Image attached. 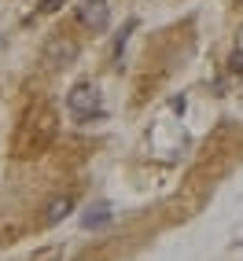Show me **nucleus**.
<instances>
[{
	"label": "nucleus",
	"mask_w": 243,
	"mask_h": 261,
	"mask_svg": "<svg viewBox=\"0 0 243 261\" xmlns=\"http://www.w3.org/2000/svg\"><path fill=\"white\" fill-rule=\"evenodd\" d=\"M111 206H96V210H89V214H85L81 217V224H85V228H103V224H111Z\"/></svg>",
	"instance_id": "5"
},
{
	"label": "nucleus",
	"mask_w": 243,
	"mask_h": 261,
	"mask_svg": "<svg viewBox=\"0 0 243 261\" xmlns=\"http://www.w3.org/2000/svg\"><path fill=\"white\" fill-rule=\"evenodd\" d=\"M78 22L92 33H103L111 26V4L107 0H81L78 4Z\"/></svg>",
	"instance_id": "3"
},
{
	"label": "nucleus",
	"mask_w": 243,
	"mask_h": 261,
	"mask_svg": "<svg viewBox=\"0 0 243 261\" xmlns=\"http://www.w3.org/2000/svg\"><path fill=\"white\" fill-rule=\"evenodd\" d=\"M66 107H70L78 118H85V121H89L92 114H103L100 111V89L96 85H74L70 96H66Z\"/></svg>",
	"instance_id": "2"
},
{
	"label": "nucleus",
	"mask_w": 243,
	"mask_h": 261,
	"mask_svg": "<svg viewBox=\"0 0 243 261\" xmlns=\"http://www.w3.org/2000/svg\"><path fill=\"white\" fill-rule=\"evenodd\" d=\"M63 8V0H44V4H41V11H59Z\"/></svg>",
	"instance_id": "7"
},
{
	"label": "nucleus",
	"mask_w": 243,
	"mask_h": 261,
	"mask_svg": "<svg viewBox=\"0 0 243 261\" xmlns=\"http://www.w3.org/2000/svg\"><path fill=\"white\" fill-rule=\"evenodd\" d=\"M41 63H44V70H66V66H74L78 63V41L63 37V33L48 37L41 48Z\"/></svg>",
	"instance_id": "1"
},
{
	"label": "nucleus",
	"mask_w": 243,
	"mask_h": 261,
	"mask_svg": "<svg viewBox=\"0 0 243 261\" xmlns=\"http://www.w3.org/2000/svg\"><path fill=\"white\" fill-rule=\"evenodd\" d=\"M229 70H232V74H243V48H236V51H232V59H229Z\"/></svg>",
	"instance_id": "6"
},
{
	"label": "nucleus",
	"mask_w": 243,
	"mask_h": 261,
	"mask_svg": "<svg viewBox=\"0 0 243 261\" xmlns=\"http://www.w3.org/2000/svg\"><path fill=\"white\" fill-rule=\"evenodd\" d=\"M70 210H74V199H70V195H56V199L44 206V224L66 221V217H70Z\"/></svg>",
	"instance_id": "4"
}]
</instances>
